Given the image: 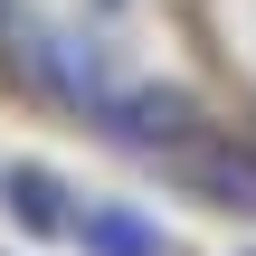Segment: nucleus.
Wrapping results in <instances>:
<instances>
[{
  "label": "nucleus",
  "mask_w": 256,
  "mask_h": 256,
  "mask_svg": "<svg viewBox=\"0 0 256 256\" xmlns=\"http://www.w3.org/2000/svg\"><path fill=\"white\" fill-rule=\"evenodd\" d=\"M76 238H86L95 256H162V238H152V228H133L124 209H86V218H76Z\"/></svg>",
  "instance_id": "obj_4"
},
{
  "label": "nucleus",
  "mask_w": 256,
  "mask_h": 256,
  "mask_svg": "<svg viewBox=\"0 0 256 256\" xmlns=\"http://www.w3.org/2000/svg\"><path fill=\"white\" fill-rule=\"evenodd\" d=\"M190 180H200L209 209L256 218V152H238V142H190Z\"/></svg>",
  "instance_id": "obj_2"
},
{
  "label": "nucleus",
  "mask_w": 256,
  "mask_h": 256,
  "mask_svg": "<svg viewBox=\"0 0 256 256\" xmlns=\"http://www.w3.org/2000/svg\"><path fill=\"white\" fill-rule=\"evenodd\" d=\"M0 200H10L28 228H66V238H76V218H66V190H57L38 162H10V171H0Z\"/></svg>",
  "instance_id": "obj_3"
},
{
  "label": "nucleus",
  "mask_w": 256,
  "mask_h": 256,
  "mask_svg": "<svg viewBox=\"0 0 256 256\" xmlns=\"http://www.w3.org/2000/svg\"><path fill=\"white\" fill-rule=\"evenodd\" d=\"M124 142H142V152H180V142H200V114H190V95H162V86H142V95H114V114H104Z\"/></svg>",
  "instance_id": "obj_1"
}]
</instances>
